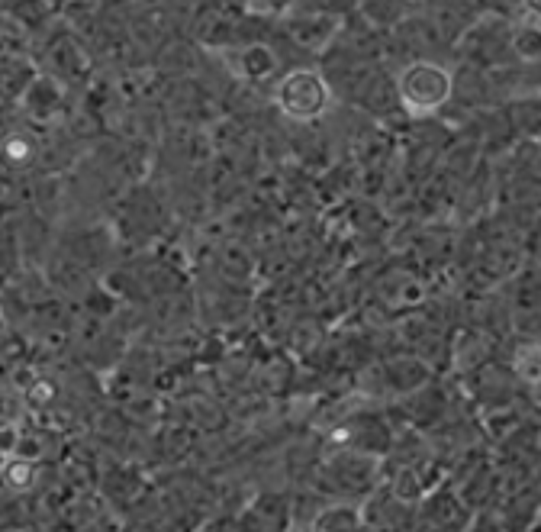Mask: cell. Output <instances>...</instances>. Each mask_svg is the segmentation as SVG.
Here are the masks:
<instances>
[{
    "mask_svg": "<svg viewBox=\"0 0 541 532\" xmlns=\"http://www.w3.org/2000/svg\"><path fill=\"white\" fill-rule=\"evenodd\" d=\"M451 91H455V78L438 62H409L397 78L400 104L413 117H432V113H438L451 100Z\"/></svg>",
    "mask_w": 541,
    "mask_h": 532,
    "instance_id": "1",
    "label": "cell"
},
{
    "mask_svg": "<svg viewBox=\"0 0 541 532\" xmlns=\"http://www.w3.org/2000/svg\"><path fill=\"white\" fill-rule=\"evenodd\" d=\"M52 397H55V384H52V381H36V384L26 391V400H29L33 407H46Z\"/></svg>",
    "mask_w": 541,
    "mask_h": 532,
    "instance_id": "8",
    "label": "cell"
},
{
    "mask_svg": "<svg viewBox=\"0 0 541 532\" xmlns=\"http://www.w3.org/2000/svg\"><path fill=\"white\" fill-rule=\"evenodd\" d=\"M313 529H361L364 526V510L358 503H329L316 513L310 523Z\"/></svg>",
    "mask_w": 541,
    "mask_h": 532,
    "instance_id": "3",
    "label": "cell"
},
{
    "mask_svg": "<svg viewBox=\"0 0 541 532\" xmlns=\"http://www.w3.org/2000/svg\"><path fill=\"white\" fill-rule=\"evenodd\" d=\"M513 49L522 55L525 62L538 59V30H535V26H532V30H529V26H522V30L516 33V39H513Z\"/></svg>",
    "mask_w": 541,
    "mask_h": 532,
    "instance_id": "6",
    "label": "cell"
},
{
    "mask_svg": "<svg viewBox=\"0 0 541 532\" xmlns=\"http://www.w3.org/2000/svg\"><path fill=\"white\" fill-rule=\"evenodd\" d=\"M277 59L265 49V46H252V49H245L242 52V75L248 81H261V78H268L271 71H274Z\"/></svg>",
    "mask_w": 541,
    "mask_h": 532,
    "instance_id": "4",
    "label": "cell"
},
{
    "mask_svg": "<svg viewBox=\"0 0 541 532\" xmlns=\"http://www.w3.org/2000/svg\"><path fill=\"white\" fill-rule=\"evenodd\" d=\"M0 333H4V313H0Z\"/></svg>",
    "mask_w": 541,
    "mask_h": 532,
    "instance_id": "10",
    "label": "cell"
},
{
    "mask_svg": "<svg viewBox=\"0 0 541 532\" xmlns=\"http://www.w3.org/2000/svg\"><path fill=\"white\" fill-rule=\"evenodd\" d=\"M274 104L287 113L290 120H316L332 107V88L329 81L310 68L287 71V75L274 84Z\"/></svg>",
    "mask_w": 541,
    "mask_h": 532,
    "instance_id": "2",
    "label": "cell"
},
{
    "mask_svg": "<svg viewBox=\"0 0 541 532\" xmlns=\"http://www.w3.org/2000/svg\"><path fill=\"white\" fill-rule=\"evenodd\" d=\"M4 462H7V449L0 445V468H4Z\"/></svg>",
    "mask_w": 541,
    "mask_h": 532,
    "instance_id": "9",
    "label": "cell"
},
{
    "mask_svg": "<svg viewBox=\"0 0 541 532\" xmlns=\"http://www.w3.org/2000/svg\"><path fill=\"white\" fill-rule=\"evenodd\" d=\"M4 478H7V484L13 487V491H23V487H29L33 484V478H36V468H33V462H4Z\"/></svg>",
    "mask_w": 541,
    "mask_h": 532,
    "instance_id": "5",
    "label": "cell"
},
{
    "mask_svg": "<svg viewBox=\"0 0 541 532\" xmlns=\"http://www.w3.org/2000/svg\"><path fill=\"white\" fill-rule=\"evenodd\" d=\"M4 155H7V162L23 165V162H29V155H33V142L23 139V136L10 139V142H7V149H4Z\"/></svg>",
    "mask_w": 541,
    "mask_h": 532,
    "instance_id": "7",
    "label": "cell"
},
{
    "mask_svg": "<svg viewBox=\"0 0 541 532\" xmlns=\"http://www.w3.org/2000/svg\"><path fill=\"white\" fill-rule=\"evenodd\" d=\"M403 4H422V0H403Z\"/></svg>",
    "mask_w": 541,
    "mask_h": 532,
    "instance_id": "11",
    "label": "cell"
}]
</instances>
